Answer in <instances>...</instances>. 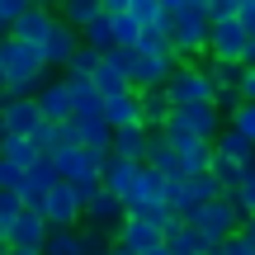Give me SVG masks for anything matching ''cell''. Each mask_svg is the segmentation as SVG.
<instances>
[{
    "label": "cell",
    "mask_w": 255,
    "mask_h": 255,
    "mask_svg": "<svg viewBox=\"0 0 255 255\" xmlns=\"http://www.w3.org/2000/svg\"><path fill=\"white\" fill-rule=\"evenodd\" d=\"M170 52L180 66H199L203 52H213V19L208 0H180V24L170 33Z\"/></svg>",
    "instance_id": "1"
},
{
    "label": "cell",
    "mask_w": 255,
    "mask_h": 255,
    "mask_svg": "<svg viewBox=\"0 0 255 255\" xmlns=\"http://www.w3.org/2000/svg\"><path fill=\"white\" fill-rule=\"evenodd\" d=\"M246 222H251V218L237 208V199H218V203H203L199 218H194L189 227H199L213 246H227V241L241 237V227H246Z\"/></svg>",
    "instance_id": "2"
},
{
    "label": "cell",
    "mask_w": 255,
    "mask_h": 255,
    "mask_svg": "<svg viewBox=\"0 0 255 255\" xmlns=\"http://www.w3.org/2000/svg\"><path fill=\"white\" fill-rule=\"evenodd\" d=\"M165 95H170L175 109L218 104V85H213V76H208V62H203V66H180V71H175V81L165 85Z\"/></svg>",
    "instance_id": "3"
},
{
    "label": "cell",
    "mask_w": 255,
    "mask_h": 255,
    "mask_svg": "<svg viewBox=\"0 0 255 255\" xmlns=\"http://www.w3.org/2000/svg\"><path fill=\"white\" fill-rule=\"evenodd\" d=\"M43 218H47L52 232H81L85 227V203H81V194H76V184H57V189L47 194Z\"/></svg>",
    "instance_id": "4"
},
{
    "label": "cell",
    "mask_w": 255,
    "mask_h": 255,
    "mask_svg": "<svg viewBox=\"0 0 255 255\" xmlns=\"http://www.w3.org/2000/svg\"><path fill=\"white\" fill-rule=\"evenodd\" d=\"M47 241H52V227H47L43 208H24L19 222L5 232V246L9 251H47Z\"/></svg>",
    "instance_id": "5"
},
{
    "label": "cell",
    "mask_w": 255,
    "mask_h": 255,
    "mask_svg": "<svg viewBox=\"0 0 255 255\" xmlns=\"http://www.w3.org/2000/svg\"><path fill=\"white\" fill-rule=\"evenodd\" d=\"M57 175H62V184H81V180H95V175H104V165H109V156L90 151V146H71V151H57Z\"/></svg>",
    "instance_id": "6"
},
{
    "label": "cell",
    "mask_w": 255,
    "mask_h": 255,
    "mask_svg": "<svg viewBox=\"0 0 255 255\" xmlns=\"http://www.w3.org/2000/svg\"><path fill=\"white\" fill-rule=\"evenodd\" d=\"M57 184H62V175H57V161H52V156H43L33 170H24V184H19V199H24V208H43L47 194H52Z\"/></svg>",
    "instance_id": "7"
},
{
    "label": "cell",
    "mask_w": 255,
    "mask_h": 255,
    "mask_svg": "<svg viewBox=\"0 0 255 255\" xmlns=\"http://www.w3.org/2000/svg\"><path fill=\"white\" fill-rule=\"evenodd\" d=\"M85 47V38H81V28H71L62 14H57V24H52V33H47V43H43V57H47V66H71L76 62V52Z\"/></svg>",
    "instance_id": "8"
},
{
    "label": "cell",
    "mask_w": 255,
    "mask_h": 255,
    "mask_svg": "<svg viewBox=\"0 0 255 255\" xmlns=\"http://www.w3.org/2000/svg\"><path fill=\"white\" fill-rule=\"evenodd\" d=\"M114 246H123V251H132V255H146V251L165 246V237H161V227H156L151 218H132V213H128V222L119 227Z\"/></svg>",
    "instance_id": "9"
},
{
    "label": "cell",
    "mask_w": 255,
    "mask_h": 255,
    "mask_svg": "<svg viewBox=\"0 0 255 255\" xmlns=\"http://www.w3.org/2000/svg\"><path fill=\"white\" fill-rule=\"evenodd\" d=\"M246 47H251V33L237 24V19H227V24H213V62H241L246 66Z\"/></svg>",
    "instance_id": "10"
},
{
    "label": "cell",
    "mask_w": 255,
    "mask_h": 255,
    "mask_svg": "<svg viewBox=\"0 0 255 255\" xmlns=\"http://www.w3.org/2000/svg\"><path fill=\"white\" fill-rule=\"evenodd\" d=\"M0 119L9 123V132L14 137H38V128H43V109H38V100H0Z\"/></svg>",
    "instance_id": "11"
},
{
    "label": "cell",
    "mask_w": 255,
    "mask_h": 255,
    "mask_svg": "<svg viewBox=\"0 0 255 255\" xmlns=\"http://www.w3.org/2000/svg\"><path fill=\"white\" fill-rule=\"evenodd\" d=\"M38 109H43L47 123H71L76 119V100H71L66 76H62V81H47L43 90H38Z\"/></svg>",
    "instance_id": "12"
},
{
    "label": "cell",
    "mask_w": 255,
    "mask_h": 255,
    "mask_svg": "<svg viewBox=\"0 0 255 255\" xmlns=\"http://www.w3.org/2000/svg\"><path fill=\"white\" fill-rule=\"evenodd\" d=\"M123 222H128V203H123V199H114L109 189H104L100 199L85 208V227H100V232H109V237H119Z\"/></svg>",
    "instance_id": "13"
},
{
    "label": "cell",
    "mask_w": 255,
    "mask_h": 255,
    "mask_svg": "<svg viewBox=\"0 0 255 255\" xmlns=\"http://www.w3.org/2000/svg\"><path fill=\"white\" fill-rule=\"evenodd\" d=\"M104 123H109L114 132H123V128H146L142 95L128 90V95H119V100H104Z\"/></svg>",
    "instance_id": "14"
},
{
    "label": "cell",
    "mask_w": 255,
    "mask_h": 255,
    "mask_svg": "<svg viewBox=\"0 0 255 255\" xmlns=\"http://www.w3.org/2000/svg\"><path fill=\"white\" fill-rule=\"evenodd\" d=\"M137 180H142V165H132V161H123V156H109V165H104V189L114 194V199H132V189H137Z\"/></svg>",
    "instance_id": "15"
},
{
    "label": "cell",
    "mask_w": 255,
    "mask_h": 255,
    "mask_svg": "<svg viewBox=\"0 0 255 255\" xmlns=\"http://www.w3.org/2000/svg\"><path fill=\"white\" fill-rule=\"evenodd\" d=\"M52 24H57L52 9H47V5H33V9L14 24V38H19V43H28V47H43L47 33H52Z\"/></svg>",
    "instance_id": "16"
},
{
    "label": "cell",
    "mask_w": 255,
    "mask_h": 255,
    "mask_svg": "<svg viewBox=\"0 0 255 255\" xmlns=\"http://www.w3.org/2000/svg\"><path fill=\"white\" fill-rule=\"evenodd\" d=\"M146 165H151L161 180H184V156L175 151L170 142H165V132L151 137V151H146Z\"/></svg>",
    "instance_id": "17"
},
{
    "label": "cell",
    "mask_w": 255,
    "mask_h": 255,
    "mask_svg": "<svg viewBox=\"0 0 255 255\" xmlns=\"http://www.w3.org/2000/svg\"><path fill=\"white\" fill-rule=\"evenodd\" d=\"M151 128H123V132H114V156H123V161L132 165H146V151H151Z\"/></svg>",
    "instance_id": "18"
},
{
    "label": "cell",
    "mask_w": 255,
    "mask_h": 255,
    "mask_svg": "<svg viewBox=\"0 0 255 255\" xmlns=\"http://www.w3.org/2000/svg\"><path fill=\"white\" fill-rule=\"evenodd\" d=\"M90 81H95V90H100L104 100H119V95H128V90H132V76H128L123 66L114 62V57H104V62H100V71H95Z\"/></svg>",
    "instance_id": "19"
},
{
    "label": "cell",
    "mask_w": 255,
    "mask_h": 255,
    "mask_svg": "<svg viewBox=\"0 0 255 255\" xmlns=\"http://www.w3.org/2000/svg\"><path fill=\"white\" fill-rule=\"evenodd\" d=\"M165 208H170L175 218H184V222H194V218H199V208H203V203L189 194V175H184V180H170V184H165Z\"/></svg>",
    "instance_id": "20"
},
{
    "label": "cell",
    "mask_w": 255,
    "mask_h": 255,
    "mask_svg": "<svg viewBox=\"0 0 255 255\" xmlns=\"http://www.w3.org/2000/svg\"><path fill=\"white\" fill-rule=\"evenodd\" d=\"M165 246H170V255H213V251H218V246H213V241L203 237L199 227H189V222H184V227L175 232Z\"/></svg>",
    "instance_id": "21"
},
{
    "label": "cell",
    "mask_w": 255,
    "mask_h": 255,
    "mask_svg": "<svg viewBox=\"0 0 255 255\" xmlns=\"http://www.w3.org/2000/svg\"><path fill=\"white\" fill-rule=\"evenodd\" d=\"M57 14H62L71 28H81V33H85V28H90L95 19H104V0H66V5L57 9Z\"/></svg>",
    "instance_id": "22"
},
{
    "label": "cell",
    "mask_w": 255,
    "mask_h": 255,
    "mask_svg": "<svg viewBox=\"0 0 255 255\" xmlns=\"http://www.w3.org/2000/svg\"><path fill=\"white\" fill-rule=\"evenodd\" d=\"M213 146H218V156H227V161H237V165H251L255 161V142H251V137H241L237 128H227Z\"/></svg>",
    "instance_id": "23"
},
{
    "label": "cell",
    "mask_w": 255,
    "mask_h": 255,
    "mask_svg": "<svg viewBox=\"0 0 255 255\" xmlns=\"http://www.w3.org/2000/svg\"><path fill=\"white\" fill-rule=\"evenodd\" d=\"M85 47H90V52H100V57H109V52H119V33H114V19L104 14V19H95L90 28H85Z\"/></svg>",
    "instance_id": "24"
},
{
    "label": "cell",
    "mask_w": 255,
    "mask_h": 255,
    "mask_svg": "<svg viewBox=\"0 0 255 255\" xmlns=\"http://www.w3.org/2000/svg\"><path fill=\"white\" fill-rule=\"evenodd\" d=\"M208 76H213V85H218V95H241L246 66L241 62H208Z\"/></svg>",
    "instance_id": "25"
},
{
    "label": "cell",
    "mask_w": 255,
    "mask_h": 255,
    "mask_svg": "<svg viewBox=\"0 0 255 255\" xmlns=\"http://www.w3.org/2000/svg\"><path fill=\"white\" fill-rule=\"evenodd\" d=\"M5 161L14 165V170H33V165L43 161V151H38V146L28 142V137H14V142L5 146Z\"/></svg>",
    "instance_id": "26"
},
{
    "label": "cell",
    "mask_w": 255,
    "mask_h": 255,
    "mask_svg": "<svg viewBox=\"0 0 255 255\" xmlns=\"http://www.w3.org/2000/svg\"><path fill=\"white\" fill-rule=\"evenodd\" d=\"M33 5H38V0H0V43L14 38V24H19Z\"/></svg>",
    "instance_id": "27"
},
{
    "label": "cell",
    "mask_w": 255,
    "mask_h": 255,
    "mask_svg": "<svg viewBox=\"0 0 255 255\" xmlns=\"http://www.w3.org/2000/svg\"><path fill=\"white\" fill-rule=\"evenodd\" d=\"M137 52H142V57H175V52H170V38H165L161 28H142Z\"/></svg>",
    "instance_id": "28"
},
{
    "label": "cell",
    "mask_w": 255,
    "mask_h": 255,
    "mask_svg": "<svg viewBox=\"0 0 255 255\" xmlns=\"http://www.w3.org/2000/svg\"><path fill=\"white\" fill-rule=\"evenodd\" d=\"M43 255H85V241H81V232H52Z\"/></svg>",
    "instance_id": "29"
},
{
    "label": "cell",
    "mask_w": 255,
    "mask_h": 255,
    "mask_svg": "<svg viewBox=\"0 0 255 255\" xmlns=\"http://www.w3.org/2000/svg\"><path fill=\"white\" fill-rule=\"evenodd\" d=\"M189 194L199 203H218V199H227V194H222V184L213 180V175H189Z\"/></svg>",
    "instance_id": "30"
},
{
    "label": "cell",
    "mask_w": 255,
    "mask_h": 255,
    "mask_svg": "<svg viewBox=\"0 0 255 255\" xmlns=\"http://www.w3.org/2000/svg\"><path fill=\"white\" fill-rule=\"evenodd\" d=\"M227 128H237L241 137H251V142H255V104H246V100H241L237 109L227 114Z\"/></svg>",
    "instance_id": "31"
},
{
    "label": "cell",
    "mask_w": 255,
    "mask_h": 255,
    "mask_svg": "<svg viewBox=\"0 0 255 255\" xmlns=\"http://www.w3.org/2000/svg\"><path fill=\"white\" fill-rule=\"evenodd\" d=\"M128 14H132L142 28H156V19H161V0H128Z\"/></svg>",
    "instance_id": "32"
},
{
    "label": "cell",
    "mask_w": 255,
    "mask_h": 255,
    "mask_svg": "<svg viewBox=\"0 0 255 255\" xmlns=\"http://www.w3.org/2000/svg\"><path fill=\"white\" fill-rule=\"evenodd\" d=\"M237 208L255 222V161L246 165V180H241V189H237Z\"/></svg>",
    "instance_id": "33"
},
{
    "label": "cell",
    "mask_w": 255,
    "mask_h": 255,
    "mask_svg": "<svg viewBox=\"0 0 255 255\" xmlns=\"http://www.w3.org/2000/svg\"><path fill=\"white\" fill-rule=\"evenodd\" d=\"M114 33H119V47H137V38H142V24H137L132 14L114 19Z\"/></svg>",
    "instance_id": "34"
},
{
    "label": "cell",
    "mask_w": 255,
    "mask_h": 255,
    "mask_svg": "<svg viewBox=\"0 0 255 255\" xmlns=\"http://www.w3.org/2000/svg\"><path fill=\"white\" fill-rule=\"evenodd\" d=\"M19 184H24V170H14V165L0 156V189H19Z\"/></svg>",
    "instance_id": "35"
},
{
    "label": "cell",
    "mask_w": 255,
    "mask_h": 255,
    "mask_svg": "<svg viewBox=\"0 0 255 255\" xmlns=\"http://www.w3.org/2000/svg\"><path fill=\"white\" fill-rule=\"evenodd\" d=\"M237 24L246 28L251 38H255V0H241V9H237Z\"/></svg>",
    "instance_id": "36"
},
{
    "label": "cell",
    "mask_w": 255,
    "mask_h": 255,
    "mask_svg": "<svg viewBox=\"0 0 255 255\" xmlns=\"http://www.w3.org/2000/svg\"><path fill=\"white\" fill-rule=\"evenodd\" d=\"M241 100L255 104V66H246V81H241Z\"/></svg>",
    "instance_id": "37"
},
{
    "label": "cell",
    "mask_w": 255,
    "mask_h": 255,
    "mask_svg": "<svg viewBox=\"0 0 255 255\" xmlns=\"http://www.w3.org/2000/svg\"><path fill=\"white\" fill-rule=\"evenodd\" d=\"M213 255H251L246 246H241V237L237 241H227V246H218V251H213Z\"/></svg>",
    "instance_id": "38"
},
{
    "label": "cell",
    "mask_w": 255,
    "mask_h": 255,
    "mask_svg": "<svg viewBox=\"0 0 255 255\" xmlns=\"http://www.w3.org/2000/svg\"><path fill=\"white\" fill-rule=\"evenodd\" d=\"M9 142H14V132H9V123H5V119H0V156H5V146H9Z\"/></svg>",
    "instance_id": "39"
},
{
    "label": "cell",
    "mask_w": 255,
    "mask_h": 255,
    "mask_svg": "<svg viewBox=\"0 0 255 255\" xmlns=\"http://www.w3.org/2000/svg\"><path fill=\"white\" fill-rule=\"evenodd\" d=\"M5 255H43V251H9V246H5Z\"/></svg>",
    "instance_id": "40"
},
{
    "label": "cell",
    "mask_w": 255,
    "mask_h": 255,
    "mask_svg": "<svg viewBox=\"0 0 255 255\" xmlns=\"http://www.w3.org/2000/svg\"><path fill=\"white\" fill-rule=\"evenodd\" d=\"M109 255H132V251H123V246H114V251H109Z\"/></svg>",
    "instance_id": "41"
},
{
    "label": "cell",
    "mask_w": 255,
    "mask_h": 255,
    "mask_svg": "<svg viewBox=\"0 0 255 255\" xmlns=\"http://www.w3.org/2000/svg\"><path fill=\"white\" fill-rule=\"evenodd\" d=\"M0 85H5V62H0Z\"/></svg>",
    "instance_id": "42"
},
{
    "label": "cell",
    "mask_w": 255,
    "mask_h": 255,
    "mask_svg": "<svg viewBox=\"0 0 255 255\" xmlns=\"http://www.w3.org/2000/svg\"><path fill=\"white\" fill-rule=\"evenodd\" d=\"M0 246H5V227H0Z\"/></svg>",
    "instance_id": "43"
},
{
    "label": "cell",
    "mask_w": 255,
    "mask_h": 255,
    "mask_svg": "<svg viewBox=\"0 0 255 255\" xmlns=\"http://www.w3.org/2000/svg\"><path fill=\"white\" fill-rule=\"evenodd\" d=\"M0 100H5V95H0Z\"/></svg>",
    "instance_id": "44"
}]
</instances>
